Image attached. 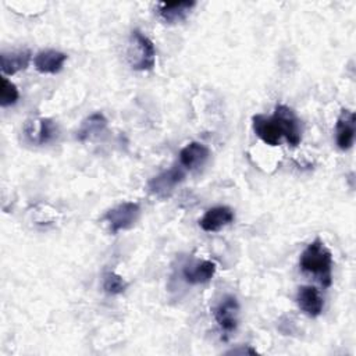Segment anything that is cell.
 Returning <instances> with one entry per match:
<instances>
[{"label":"cell","instance_id":"cell-20","mask_svg":"<svg viewBox=\"0 0 356 356\" xmlns=\"http://www.w3.org/2000/svg\"><path fill=\"white\" fill-rule=\"evenodd\" d=\"M243 353H249V355H256V349L246 346V348H238V349H232L229 352H227V355H243Z\"/></svg>","mask_w":356,"mask_h":356},{"label":"cell","instance_id":"cell-3","mask_svg":"<svg viewBox=\"0 0 356 356\" xmlns=\"http://www.w3.org/2000/svg\"><path fill=\"white\" fill-rule=\"evenodd\" d=\"M140 216V206L136 202H122L107 210L103 221L107 222L111 234L129 229L135 225Z\"/></svg>","mask_w":356,"mask_h":356},{"label":"cell","instance_id":"cell-9","mask_svg":"<svg viewBox=\"0 0 356 356\" xmlns=\"http://www.w3.org/2000/svg\"><path fill=\"white\" fill-rule=\"evenodd\" d=\"M252 128L257 135V138H260L266 145H270V146L280 145L282 135L274 115L254 114L252 117Z\"/></svg>","mask_w":356,"mask_h":356},{"label":"cell","instance_id":"cell-2","mask_svg":"<svg viewBox=\"0 0 356 356\" xmlns=\"http://www.w3.org/2000/svg\"><path fill=\"white\" fill-rule=\"evenodd\" d=\"M127 58L129 65L135 71H149L154 67L156 63V49L153 42L142 33L139 29L131 32Z\"/></svg>","mask_w":356,"mask_h":356},{"label":"cell","instance_id":"cell-15","mask_svg":"<svg viewBox=\"0 0 356 356\" xmlns=\"http://www.w3.org/2000/svg\"><path fill=\"white\" fill-rule=\"evenodd\" d=\"M196 1H171L160 3L157 7L159 17L167 24H178L191 14Z\"/></svg>","mask_w":356,"mask_h":356},{"label":"cell","instance_id":"cell-14","mask_svg":"<svg viewBox=\"0 0 356 356\" xmlns=\"http://www.w3.org/2000/svg\"><path fill=\"white\" fill-rule=\"evenodd\" d=\"M67 61V54L54 50V49H46L33 57V65L36 71L42 74H57L61 71L64 63Z\"/></svg>","mask_w":356,"mask_h":356},{"label":"cell","instance_id":"cell-8","mask_svg":"<svg viewBox=\"0 0 356 356\" xmlns=\"http://www.w3.org/2000/svg\"><path fill=\"white\" fill-rule=\"evenodd\" d=\"M356 132V117L349 108H342L335 125V142L341 150H348L353 146Z\"/></svg>","mask_w":356,"mask_h":356},{"label":"cell","instance_id":"cell-6","mask_svg":"<svg viewBox=\"0 0 356 356\" xmlns=\"http://www.w3.org/2000/svg\"><path fill=\"white\" fill-rule=\"evenodd\" d=\"M184 179H185V171L182 170V167L174 165L170 170H165V171L160 172L159 175L153 177L147 182V188L153 195H156L161 199H165V197L171 196L174 189Z\"/></svg>","mask_w":356,"mask_h":356},{"label":"cell","instance_id":"cell-12","mask_svg":"<svg viewBox=\"0 0 356 356\" xmlns=\"http://www.w3.org/2000/svg\"><path fill=\"white\" fill-rule=\"evenodd\" d=\"M296 303L299 309L309 317H317L321 314L324 300L318 289L313 285H302L296 293Z\"/></svg>","mask_w":356,"mask_h":356},{"label":"cell","instance_id":"cell-1","mask_svg":"<svg viewBox=\"0 0 356 356\" xmlns=\"http://www.w3.org/2000/svg\"><path fill=\"white\" fill-rule=\"evenodd\" d=\"M300 270L313 274L320 284L328 288L332 284V254L320 238L310 242L299 259Z\"/></svg>","mask_w":356,"mask_h":356},{"label":"cell","instance_id":"cell-16","mask_svg":"<svg viewBox=\"0 0 356 356\" xmlns=\"http://www.w3.org/2000/svg\"><path fill=\"white\" fill-rule=\"evenodd\" d=\"M1 71L4 75H14L18 71L25 70L31 61V51L28 49L3 51L0 56Z\"/></svg>","mask_w":356,"mask_h":356},{"label":"cell","instance_id":"cell-19","mask_svg":"<svg viewBox=\"0 0 356 356\" xmlns=\"http://www.w3.org/2000/svg\"><path fill=\"white\" fill-rule=\"evenodd\" d=\"M19 99V92L17 86L8 81L6 76L1 78V88H0V106L1 107H8L17 103Z\"/></svg>","mask_w":356,"mask_h":356},{"label":"cell","instance_id":"cell-5","mask_svg":"<svg viewBox=\"0 0 356 356\" xmlns=\"http://www.w3.org/2000/svg\"><path fill=\"white\" fill-rule=\"evenodd\" d=\"M273 115L277 120L282 138H285L289 145L298 146L302 140V131L300 121L295 111L285 104H277Z\"/></svg>","mask_w":356,"mask_h":356},{"label":"cell","instance_id":"cell-11","mask_svg":"<svg viewBox=\"0 0 356 356\" xmlns=\"http://www.w3.org/2000/svg\"><path fill=\"white\" fill-rule=\"evenodd\" d=\"M235 218V214L228 206H214L209 209L199 220V225L206 232H217L221 228L229 225Z\"/></svg>","mask_w":356,"mask_h":356},{"label":"cell","instance_id":"cell-10","mask_svg":"<svg viewBox=\"0 0 356 356\" xmlns=\"http://www.w3.org/2000/svg\"><path fill=\"white\" fill-rule=\"evenodd\" d=\"M210 159V150L200 142H191L179 152V164L189 171L200 170Z\"/></svg>","mask_w":356,"mask_h":356},{"label":"cell","instance_id":"cell-7","mask_svg":"<svg viewBox=\"0 0 356 356\" xmlns=\"http://www.w3.org/2000/svg\"><path fill=\"white\" fill-rule=\"evenodd\" d=\"M57 125L50 118L29 120L24 125L25 138L33 145H47L57 136Z\"/></svg>","mask_w":356,"mask_h":356},{"label":"cell","instance_id":"cell-17","mask_svg":"<svg viewBox=\"0 0 356 356\" xmlns=\"http://www.w3.org/2000/svg\"><path fill=\"white\" fill-rule=\"evenodd\" d=\"M106 127H107L106 117L102 113H93L82 121L79 129L76 131V139L79 142H85L88 139H92L93 136L103 132Z\"/></svg>","mask_w":356,"mask_h":356},{"label":"cell","instance_id":"cell-13","mask_svg":"<svg viewBox=\"0 0 356 356\" xmlns=\"http://www.w3.org/2000/svg\"><path fill=\"white\" fill-rule=\"evenodd\" d=\"M216 270H217L216 263H213L210 260L192 261V263L184 266L182 277L191 285L206 284L214 277Z\"/></svg>","mask_w":356,"mask_h":356},{"label":"cell","instance_id":"cell-18","mask_svg":"<svg viewBox=\"0 0 356 356\" xmlns=\"http://www.w3.org/2000/svg\"><path fill=\"white\" fill-rule=\"evenodd\" d=\"M102 286H103V291L108 295H120V293L125 292V289L128 286V282L121 275H118L117 273L106 271L103 274Z\"/></svg>","mask_w":356,"mask_h":356},{"label":"cell","instance_id":"cell-4","mask_svg":"<svg viewBox=\"0 0 356 356\" xmlns=\"http://www.w3.org/2000/svg\"><path fill=\"white\" fill-rule=\"evenodd\" d=\"M239 302L234 295L222 296V299L216 305L213 310L214 320L225 338L235 332L239 321Z\"/></svg>","mask_w":356,"mask_h":356}]
</instances>
